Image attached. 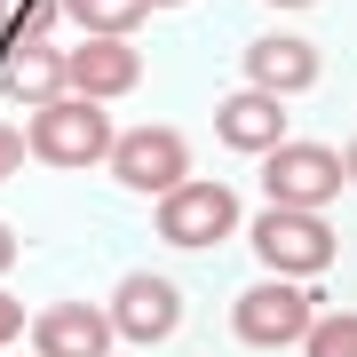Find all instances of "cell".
<instances>
[{
    "mask_svg": "<svg viewBox=\"0 0 357 357\" xmlns=\"http://www.w3.org/2000/svg\"><path fill=\"white\" fill-rule=\"evenodd\" d=\"M112 119H103V103L88 96H56V103H40L32 112V128H24V151L40 167H103L112 159Z\"/></svg>",
    "mask_w": 357,
    "mask_h": 357,
    "instance_id": "1",
    "label": "cell"
},
{
    "mask_svg": "<svg viewBox=\"0 0 357 357\" xmlns=\"http://www.w3.org/2000/svg\"><path fill=\"white\" fill-rule=\"evenodd\" d=\"M246 238H255L270 278H318V270L342 255V246H333V222L310 215V206H262V215L246 222Z\"/></svg>",
    "mask_w": 357,
    "mask_h": 357,
    "instance_id": "2",
    "label": "cell"
},
{
    "mask_svg": "<svg viewBox=\"0 0 357 357\" xmlns=\"http://www.w3.org/2000/svg\"><path fill=\"white\" fill-rule=\"evenodd\" d=\"M151 222H159L167 246L206 255V246H222L230 230H238V191H222V183H191V175H183L175 191L151 199Z\"/></svg>",
    "mask_w": 357,
    "mask_h": 357,
    "instance_id": "3",
    "label": "cell"
},
{
    "mask_svg": "<svg viewBox=\"0 0 357 357\" xmlns=\"http://www.w3.org/2000/svg\"><path fill=\"white\" fill-rule=\"evenodd\" d=\"M310 294L302 278H262V286H246L238 302H230V333H238L246 349H294L310 333Z\"/></svg>",
    "mask_w": 357,
    "mask_h": 357,
    "instance_id": "4",
    "label": "cell"
},
{
    "mask_svg": "<svg viewBox=\"0 0 357 357\" xmlns=\"http://www.w3.org/2000/svg\"><path fill=\"white\" fill-rule=\"evenodd\" d=\"M262 191H270V206L326 215L342 199V151H326V143H278V151H262Z\"/></svg>",
    "mask_w": 357,
    "mask_h": 357,
    "instance_id": "5",
    "label": "cell"
},
{
    "mask_svg": "<svg viewBox=\"0 0 357 357\" xmlns=\"http://www.w3.org/2000/svg\"><path fill=\"white\" fill-rule=\"evenodd\" d=\"M103 167L119 175V191L159 199V191H175V183L191 175V143H183V128H119Z\"/></svg>",
    "mask_w": 357,
    "mask_h": 357,
    "instance_id": "6",
    "label": "cell"
},
{
    "mask_svg": "<svg viewBox=\"0 0 357 357\" xmlns=\"http://www.w3.org/2000/svg\"><path fill=\"white\" fill-rule=\"evenodd\" d=\"M103 318H112L119 342L151 349V342H167V333L183 326V286L159 278V270H128V278L112 286V302H103Z\"/></svg>",
    "mask_w": 357,
    "mask_h": 357,
    "instance_id": "7",
    "label": "cell"
},
{
    "mask_svg": "<svg viewBox=\"0 0 357 357\" xmlns=\"http://www.w3.org/2000/svg\"><path fill=\"white\" fill-rule=\"evenodd\" d=\"M112 318L96 302H48L32 318V357H112Z\"/></svg>",
    "mask_w": 357,
    "mask_h": 357,
    "instance_id": "8",
    "label": "cell"
},
{
    "mask_svg": "<svg viewBox=\"0 0 357 357\" xmlns=\"http://www.w3.org/2000/svg\"><path fill=\"white\" fill-rule=\"evenodd\" d=\"M135 79H143V56L128 48V40H79V48L64 56V96L112 103V96H128Z\"/></svg>",
    "mask_w": 357,
    "mask_h": 357,
    "instance_id": "9",
    "label": "cell"
},
{
    "mask_svg": "<svg viewBox=\"0 0 357 357\" xmlns=\"http://www.w3.org/2000/svg\"><path fill=\"white\" fill-rule=\"evenodd\" d=\"M318 72L326 64L302 32H262L246 48V88H262V96H302V88H318Z\"/></svg>",
    "mask_w": 357,
    "mask_h": 357,
    "instance_id": "10",
    "label": "cell"
},
{
    "mask_svg": "<svg viewBox=\"0 0 357 357\" xmlns=\"http://www.w3.org/2000/svg\"><path fill=\"white\" fill-rule=\"evenodd\" d=\"M215 135L230 143V151H246V159L278 151V143H286V96H262V88L222 96L215 103Z\"/></svg>",
    "mask_w": 357,
    "mask_h": 357,
    "instance_id": "11",
    "label": "cell"
},
{
    "mask_svg": "<svg viewBox=\"0 0 357 357\" xmlns=\"http://www.w3.org/2000/svg\"><path fill=\"white\" fill-rule=\"evenodd\" d=\"M0 88L24 96L32 112L40 103L64 96V48H48V40H32V48H8V64H0Z\"/></svg>",
    "mask_w": 357,
    "mask_h": 357,
    "instance_id": "12",
    "label": "cell"
},
{
    "mask_svg": "<svg viewBox=\"0 0 357 357\" xmlns=\"http://www.w3.org/2000/svg\"><path fill=\"white\" fill-rule=\"evenodd\" d=\"M56 8L79 24V40H128L143 16H151L143 0H56Z\"/></svg>",
    "mask_w": 357,
    "mask_h": 357,
    "instance_id": "13",
    "label": "cell"
},
{
    "mask_svg": "<svg viewBox=\"0 0 357 357\" xmlns=\"http://www.w3.org/2000/svg\"><path fill=\"white\" fill-rule=\"evenodd\" d=\"M56 0H0V32H8V48H32V40L56 32Z\"/></svg>",
    "mask_w": 357,
    "mask_h": 357,
    "instance_id": "14",
    "label": "cell"
},
{
    "mask_svg": "<svg viewBox=\"0 0 357 357\" xmlns=\"http://www.w3.org/2000/svg\"><path fill=\"white\" fill-rule=\"evenodd\" d=\"M302 349H310V357H357V310H333V318H310Z\"/></svg>",
    "mask_w": 357,
    "mask_h": 357,
    "instance_id": "15",
    "label": "cell"
},
{
    "mask_svg": "<svg viewBox=\"0 0 357 357\" xmlns=\"http://www.w3.org/2000/svg\"><path fill=\"white\" fill-rule=\"evenodd\" d=\"M24 167V128H0V183Z\"/></svg>",
    "mask_w": 357,
    "mask_h": 357,
    "instance_id": "16",
    "label": "cell"
},
{
    "mask_svg": "<svg viewBox=\"0 0 357 357\" xmlns=\"http://www.w3.org/2000/svg\"><path fill=\"white\" fill-rule=\"evenodd\" d=\"M16 333H24V302H16V294H0V349H8Z\"/></svg>",
    "mask_w": 357,
    "mask_h": 357,
    "instance_id": "17",
    "label": "cell"
},
{
    "mask_svg": "<svg viewBox=\"0 0 357 357\" xmlns=\"http://www.w3.org/2000/svg\"><path fill=\"white\" fill-rule=\"evenodd\" d=\"M16 262H24V246H16V230L0 222V270H16Z\"/></svg>",
    "mask_w": 357,
    "mask_h": 357,
    "instance_id": "18",
    "label": "cell"
},
{
    "mask_svg": "<svg viewBox=\"0 0 357 357\" xmlns=\"http://www.w3.org/2000/svg\"><path fill=\"white\" fill-rule=\"evenodd\" d=\"M342 183L357 191V135H349V151H342Z\"/></svg>",
    "mask_w": 357,
    "mask_h": 357,
    "instance_id": "19",
    "label": "cell"
},
{
    "mask_svg": "<svg viewBox=\"0 0 357 357\" xmlns=\"http://www.w3.org/2000/svg\"><path fill=\"white\" fill-rule=\"evenodd\" d=\"M270 8H318V0H270Z\"/></svg>",
    "mask_w": 357,
    "mask_h": 357,
    "instance_id": "20",
    "label": "cell"
},
{
    "mask_svg": "<svg viewBox=\"0 0 357 357\" xmlns=\"http://www.w3.org/2000/svg\"><path fill=\"white\" fill-rule=\"evenodd\" d=\"M143 8H183V0H143Z\"/></svg>",
    "mask_w": 357,
    "mask_h": 357,
    "instance_id": "21",
    "label": "cell"
},
{
    "mask_svg": "<svg viewBox=\"0 0 357 357\" xmlns=\"http://www.w3.org/2000/svg\"><path fill=\"white\" fill-rule=\"evenodd\" d=\"M0 357H8V349H0Z\"/></svg>",
    "mask_w": 357,
    "mask_h": 357,
    "instance_id": "22",
    "label": "cell"
}]
</instances>
